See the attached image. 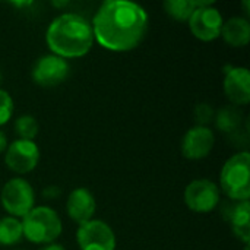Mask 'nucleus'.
I'll use <instances>...</instances> for the list:
<instances>
[{"label":"nucleus","instance_id":"1","mask_svg":"<svg viewBox=\"0 0 250 250\" xmlns=\"http://www.w3.org/2000/svg\"><path fill=\"white\" fill-rule=\"evenodd\" d=\"M148 13L138 3L127 0L104 1L92 18V34L103 48L125 53L136 48L148 29Z\"/></svg>","mask_w":250,"mask_h":250},{"label":"nucleus","instance_id":"2","mask_svg":"<svg viewBox=\"0 0 250 250\" xmlns=\"http://www.w3.org/2000/svg\"><path fill=\"white\" fill-rule=\"evenodd\" d=\"M45 42L54 56L64 60L82 57L94 44L91 23L81 15L63 13L48 25Z\"/></svg>","mask_w":250,"mask_h":250},{"label":"nucleus","instance_id":"3","mask_svg":"<svg viewBox=\"0 0 250 250\" xmlns=\"http://www.w3.org/2000/svg\"><path fill=\"white\" fill-rule=\"evenodd\" d=\"M220 188L230 199L243 202L250 198V154L243 151L227 160L220 173Z\"/></svg>","mask_w":250,"mask_h":250},{"label":"nucleus","instance_id":"4","mask_svg":"<svg viewBox=\"0 0 250 250\" xmlns=\"http://www.w3.org/2000/svg\"><path fill=\"white\" fill-rule=\"evenodd\" d=\"M21 223L23 237L35 245L53 243L63 230L59 214L50 207H34Z\"/></svg>","mask_w":250,"mask_h":250},{"label":"nucleus","instance_id":"5","mask_svg":"<svg viewBox=\"0 0 250 250\" xmlns=\"http://www.w3.org/2000/svg\"><path fill=\"white\" fill-rule=\"evenodd\" d=\"M1 207L13 218H23L29 214L35 204L32 186L22 177L10 179L1 189Z\"/></svg>","mask_w":250,"mask_h":250},{"label":"nucleus","instance_id":"6","mask_svg":"<svg viewBox=\"0 0 250 250\" xmlns=\"http://www.w3.org/2000/svg\"><path fill=\"white\" fill-rule=\"evenodd\" d=\"M185 202L190 211L208 214L220 202V188L208 179L193 180L185 189Z\"/></svg>","mask_w":250,"mask_h":250},{"label":"nucleus","instance_id":"7","mask_svg":"<svg viewBox=\"0 0 250 250\" xmlns=\"http://www.w3.org/2000/svg\"><path fill=\"white\" fill-rule=\"evenodd\" d=\"M76 240L81 250H116L114 231L101 220H91L79 226Z\"/></svg>","mask_w":250,"mask_h":250},{"label":"nucleus","instance_id":"8","mask_svg":"<svg viewBox=\"0 0 250 250\" xmlns=\"http://www.w3.org/2000/svg\"><path fill=\"white\" fill-rule=\"evenodd\" d=\"M190 32L201 41H214L221 35L224 19L212 4L198 7L188 21Z\"/></svg>","mask_w":250,"mask_h":250},{"label":"nucleus","instance_id":"9","mask_svg":"<svg viewBox=\"0 0 250 250\" xmlns=\"http://www.w3.org/2000/svg\"><path fill=\"white\" fill-rule=\"evenodd\" d=\"M4 152L6 166L16 174L31 173L40 161V148L34 141H13Z\"/></svg>","mask_w":250,"mask_h":250},{"label":"nucleus","instance_id":"10","mask_svg":"<svg viewBox=\"0 0 250 250\" xmlns=\"http://www.w3.org/2000/svg\"><path fill=\"white\" fill-rule=\"evenodd\" d=\"M69 63L54 54L40 57L32 67V79L40 86H56L60 85L69 75Z\"/></svg>","mask_w":250,"mask_h":250},{"label":"nucleus","instance_id":"11","mask_svg":"<svg viewBox=\"0 0 250 250\" xmlns=\"http://www.w3.org/2000/svg\"><path fill=\"white\" fill-rule=\"evenodd\" d=\"M215 145V135L208 126L189 129L182 139V154L188 160H202L209 155Z\"/></svg>","mask_w":250,"mask_h":250},{"label":"nucleus","instance_id":"12","mask_svg":"<svg viewBox=\"0 0 250 250\" xmlns=\"http://www.w3.org/2000/svg\"><path fill=\"white\" fill-rule=\"evenodd\" d=\"M223 89L226 97L234 105L250 103V73L248 67H230L226 72Z\"/></svg>","mask_w":250,"mask_h":250},{"label":"nucleus","instance_id":"13","mask_svg":"<svg viewBox=\"0 0 250 250\" xmlns=\"http://www.w3.org/2000/svg\"><path fill=\"white\" fill-rule=\"evenodd\" d=\"M97 209V202L94 195L85 189L78 188L70 192L67 202H66V211L72 221L78 223L79 226L94 220V214Z\"/></svg>","mask_w":250,"mask_h":250},{"label":"nucleus","instance_id":"14","mask_svg":"<svg viewBox=\"0 0 250 250\" xmlns=\"http://www.w3.org/2000/svg\"><path fill=\"white\" fill-rule=\"evenodd\" d=\"M223 40L231 47H245L250 41V23L248 19L234 16L223 23Z\"/></svg>","mask_w":250,"mask_h":250},{"label":"nucleus","instance_id":"15","mask_svg":"<svg viewBox=\"0 0 250 250\" xmlns=\"http://www.w3.org/2000/svg\"><path fill=\"white\" fill-rule=\"evenodd\" d=\"M229 220L231 224V230L234 236L243 242L246 246L250 242V204L249 201L237 202L229 214Z\"/></svg>","mask_w":250,"mask_h":250},{"label":"nucleus","instance_id":"16","mask_svg":"<svg viewBox=\"0 0 250 250\" xmlns=\"http://www.w3.org/2000/svg\"><path fill=\"white\" fill-rule=\"evenodd\" d=\"M212 4L211 0H167L164 1V10L167 15H170L173 19L180 22H188L192 13L201 7Z\"/></svg>","mask_w":250,"mask_h":250},{"label":"nucleus","instance_id":"17","mask_svg":"<svg viewBox=\"0 0 250 250\" xmlns=\"http://www.w3.org/2000/svg\"><path fill=\"white\" fill-rule=\"evenodd\" d=\"M22 223L13 217L0 218V246H12L22 240Z\"/></svg>","mask_w":250,"mask_h":250},{"label":"nucleus","instance_id":"18","mask_svg":"<svg viewBox=\"0 0 250 250\" xmlns=\"http://www.w3.org/2000/svg\"><path fill=\"white\" fill-rule=\"evenodd\" d=\"M40 126L35 117L29 114L19 116L15 122V133L18 135V139L22 141H34L38 135Z\"/></svg>","mask_w":250,"mask_h":250},{"label":"nucleus","instance_id":"19","mask_svg":"<svg viewBox=\"0 0 250 250\" xmlns=\"http://www.w3.org/2000/svg\"><path fill=\"white\" fill-rule=\"evenodd\" d=\"M239 114L231 110V108H224L218 113V117H217V125L218 127L223 130V132H230V130H234V127L239 125Z\"/></svg>","mask_w":250,"mask_h":250},{"label":"nucleus","instance_id":"20","mask_svg":"<svg viewBox=\"0 0 250 250\" xmlns=\"http://www.w3.org/2000/svg\"><path fill=\"white\" fill-rule=\"evenodd\" d=\"M12 114H13V100L7 91L0 89V126L7 123Z\"/></svg>","mask_w":250,"mask_h":250},{"label":"nucleus","instance_id":"21","mask_svg":"<svg viewBox=\"0 0 250 250\" xmlns=\"http://www.w3.org/2000/svg\"><path fill=\"white\" fill-rule=\"evenodd\" d=\"M214 111L208 104H199L196 108V120L199 122L198 126H205V123H208L212 117Z\"/></svg>","mask_w":250,"mask_h":250},{"label":"nucleus","instance_id":"22","mask_svg":"<svg viewBox=\"0 0 250 250\" xmlns=\"http://www.w3.org/2000/svg\"><path fill=\"white\" fill-rule=\"evenodd\" d=\"M7 149V138L3 132H0V152H4Z\"/></svg>","mask_w":250,"mask_h":250},{"label":"nucleus","instance_id":"23","mask_svg":"<svg viewBox=\"0 0 250 250\" xmlns=\"http://www.w3.org/2000/svg\"><path fill=\"white\" fill-rule=\"evenodd\" d=\"M40 250H66L62 245H57V243H50V245H45L42 246Z\"/></svg>","mask_w":250,"mask_h":250},{"label":"nucleus","instance_id":"24","mask_svg":"<svg viewBox=\"0 0 250 250\" xmlns=\"http://www.w3.org/2000/svg\"><path fill=\"white\" fill-rule=\"evenodd\" d=\"M245 250H249V246H246V249H245Z\"/></svg>","mask_w":250,"mask_h":250},{"label":"nucleus","instance_id":"25","mask_svg":"<svg viewBox=\"0 0 250 250\" xmlns=\"http://www.w3.org/2000/svg\"><path fill=\"white\" fill-rule=\"evenodd\" d=\"M19 250H22V249H19Z\"/></svg>","mask_w":250,"mask_h":250}]
</instances>
